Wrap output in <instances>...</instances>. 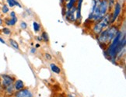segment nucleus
<instances>
[{
    "instance_id": "nucleus-1",
    "label": "nucleus",
    "mask_w": 126,
    "mask_h": 97,
    "mask_svg": "<svg viewBox=\"0 0 126 97\" xmlns=\"http://www.w3.org/2000/svg\"><path fill=\"white\" fill-rule=\"evenodd\" d=\"M125 36V32L119 31L118 33V34L116 35V37L108 45V48H107L106 51L104 52L106 55V57L109 56V59L110 61H112L114 63L116 61V55H117L118 44H119L121 40H122Z\"/></svg>"
},
{
    "instance_id": "nucleus-2",
    "label": "nucleus",
    "mask_w": 126,
    "mask_h": 97,
    "mask_svg": "<svg viewBox=\"0 0 126 97\" xmlns=\"http://www.w3.org/2000/svg\"><path fill=\"white\" fill-rule=\"evenodd\" d=\"M110 24H111V13H108L100 19L94 23V26L92 27V32L94 34L98 35L101 31H103L106 28H108Z\"/></svg>"
},
{
    "instance_id": "nucleus-3",
    "label": "nucleus",
    "mask_w": 126,
    "mask_h": 97,
    "mask_svg": "<svg viewBox=\"0 0 126 97\" xmlns=\"http://www.w3.org/2000/svg\"><path fill=\"white\" fill-rule=\"evenodd\" d=\"M122 5L120 2H116L113 9V12L111 13V24L114 23L118 20V17L120 16L121 13L122 12Z\"/></svg>"
},
{
    "instance_id": "nucleus-4",
    "label": "nucleus",
    "mask_w": 126,
    "mask_h": 97,
    "mask_svg": "<svg viewBox=\"0 0 126 97\" xmlns=\"http://www.w3.org/2000/svg\"><path fill=\"white\" fill-rule=\"evenodd\" d=\"M0 78H1V83L3 89H5L6 87L10 85H13L14 83V82H15V79L9 75L3 74L0 75Z\"/></svg>"
},
{
    "instance_id": "nucleus-5",
    "label": "nucleus",
    "mask_w": 126,
    "mask_h": 97,
    "mask_svg": "<svg viewBox=\"0 0 126 97\" xmlns=\"http://www.w3.org/2000/svg\"><path fill=\"white\" fill-rule=\"evenodd\" d=\"M76 6H73L70 9H66L64 16H65V18L67 21H69V23H75V21H76Z\"/></svg>"
},
{
    "instance_id": "nucleus-6",
    "label": "nucleus",
    "mask_w": 126,
    "mask_h": 97,
    "mask_svg": "<svg viewBox=\"0 0 126 97\" xmlns=\"http://www.w3.org/2000/svg\"><path fill=\"white\" fill-rule=\"evenodd\" d=\"M15 97H32L31 92L27 89H23L21 90L17 91L14 95Z\"/></svg>"
},
{
    "instance_id": "nucleus-7",
    "label": "nucleus",
    "mask_w": 126,
    "mask_h": 97,
    "mask_svg": "<svg viewBox=\"0 0 126 97\" xmlns=\"http://www.w3.org/2000/svg\"><path fill=\"white\" fill-rule=\"evenodd\" d=\"M18 21V18L16 16L15 17H10V18H5L4 23L6 25L9 27H13L16 25V23Z\"/></svg>"
},
{
    "instance_id": "nucleus-8",
    "label": "nucleus",
    "mask_w": 126,
    "mask_h": 97,
    "mask_svg": "<svg viewBox=\"0 0 126 97\" xmlns=\"http://www.w3.org/2000/svg\"><path fill=\"white\" fill-rule=\"evenodd\" d=\"M13 86H14V89L16 91H19V90H21L23 89H24V83L22 80H15L13 83Z\"/></svg>"
},
{
    "instance_id": "nucleus-9",
    "label": "nucleus",
    "mask_w": 126,
    "mask_h": 97,
    "mask_svg": "<svg viewBox=\"0 0 126 97\" xmlns=\"http://www.w3.org/2000/svg\"><path fill=\"white\" fill-rule=\"evenodd\" d=\"M7 6L10 8H13L15 6H18L19 8H22L21 4L17 0H6Z\"/></svg>"
},
{
    "instance_id": "nucleus-10",
    "label": "nucleus",
    "mask_w": 126,
    "mask_h": 97,
    "mask_svg": "<svg viewBox=\"0 0 126 97\" xmlns=\"http://www.w3.org/2000/svg\"><path fill=\"white\" fill-rule=\"evenodd\" d=\"M76 2H77V0H69V1L64 5V7L66 9H70L73 6H76Z\"/></svg>"
},
{
    "instance_id": "nucleus-11",
    "label": "nucleus",
    "mask_w": 126,
    "mask_h": 97,
    "mask_svg": "<svg viewBox=\"0 0 126 97\" xmlns=\"http://www.w3.org/2000/svg\"><path fill=\"white\" fill-rule=\"evenodd\" d=\"M50 68H51V70L54 72V73H55V74H60L61 73V69L59 66H57L55 64H53V63L51 64Z\"/></svg>"
},
{
    "instance_id": "nucleus-12",
    "label": "nucleus",
    "mask_w": 126,
    "mask_h": 97,
    "mask_svg": "<svg viewBox=\"0 0 126 97\" xmlns=\"http://www.w3.org/2000/svg\"><path fill=\"white\" fill-rule=\"evenodd\" d=\"M5 91H6V93L9 95H12L14 93V91H15V89H14V86H13V85H9L7 87H6V88L4 89Z\"/></svg>"
},
{
    "instance_id": "nucleus-13",
    "label": "nucleus",
    "mask_w": 126,
    "mask_h": 97,
    "mask_svg": "<svg viewBox=\"0 0 126 97\" xmlns=\"http://www.w3.org/2000/svg\"><path fill=\"white\" fill-rule=\"evenodd\" d=\"M9 43H10V45L13 48H15V49H16V50H20V46H19V43L15 40H13V39H9Z\"/></svg>"
},
{
    "instance_id": "nucleus-14",
    "label": "nucleus",
    "mask_w": 126,
    "mask_h": 97,
    "mask_svg": "<svg viewBox=\"0 0 126 97\" xmlns=\"http://www.w3.org/2000/svg\"><path fill=\"white\" fill-rule=\"evenodd\" d=\"M33 30L35 31V33H38L41 30V25L40 23H38L37 22L34 21L33 23Z\"/></svg>"
},
{
    "instance_id": "nucleus-15",
    "label": "nucleus",
    "mask_w": 126,
    "mask_h": 97,
    "mask_svg": "<svg viewBox=\"0 0 126 97\" xmlns=\"http://www.w3.org/2000/svg\"><path fill=\"white\" fill-rule=\"evenodd\" d=\"M41 38H42V41H44L45 42H48L49 41V36H48L47 33L45 31H43L41 33Z\"/></svg>"
},
{
    "instance_id": "nucleus-16",
    "label": "nucleus",
    "mask_w": 126,
    "mask_h": 97,
    "mask_svg": "<svg viewBox=\"0 0 126 97\" xmlns=\"http://www.w3.org/2000/svg\"><path fill=\"white\" fill-rule=\"evenodd\" d=\"M9 12V7L7 6V5H6V4L2 5V13L3 14H7Z\"/></svg>"
},
{
    "instance_id": "nucleus-17",
    "label": "nucleus",
    "mask_w": 126,
    "mask_h": 97,
    "mask_svg": "<svg viewBox=\"0 0 126 97\" xmlns=\"http://www.w3.org/2000/svg\"><path fill=\"white\" fill-rule=\"evenodd\" d=\"M2 32L4 33L5 35H7V36L11 34V30L8 27H3L2 30Z\"/></svg>"
},
{
    "instance_id": "nucleus-18",
    "label": "nucleus",
    "mask_w": 126,
    "mask_h": 97,
    "mask_svg": "<svg viewBox=\"0 0 126 97\" xmlns=\"http://www.w3.org/2000/svg\"><path fill=\"white\" fill-rule=\"evenodd\" d=\"M107 1H108L110 10H111V9H112V8L114 7V4L116 3V2H117V0H107Z\"/></svg>"
},
{
    "instance_id": "nucleus-19",
    "label": "nucleus",
    "mask_w": 126,
    "mask_h": 97,
    "mask_svg": "<svg viewBox=\"0 0 126 97\" xmlns=\"http://www.w3.org/2000/svg\"><path fill=\"white\" fill-rule=\"evenodd\" d=\"M27 23L26 22H24V21H22L20 23V28L22 29V30H26V29L27 28Z\"/></svg>"
},
{
    "instance_id": "nucleus-20",
    "label": "nucleus",
    "mask_w": 126,
    "mask_h": 97,
    "mask_svg": "<svg viewBox=\"0 0 126 97\" xmlns=\"http://www.w3.org/2000/svg\"><path fill=\"white\" fill-rule=\"evenodd\" d=\"M45 57L46 58L47 61H51L52 59L51 55L50 54H48V53H45Z\"/></svg>"
},
{
    "instance_id": "nucleus-21",
    "label": "nucleus",
    "mask_w": 126,
    "mask_h": 97,
    "mask_svg": "<svg viewBox=\"0 0 126 97\" xmlns=\"http://www.w3.org/2000/svg\"><path fill=\"white\" fill-rule=\"evenodd\" d=\"M9 16H10V17H15V16H16V13L14 12V11L10 12V13H9Z\"/></svg>"
},
{
    "instance_id": "nucleus-22",
    "label": "nucleus",
    "mask_w": 126,
    "mask_h": 97,
    "mask_svg": "<svg viewBox=\"0 0 126 97\" xmlns=\"http://www.w3.org/2000/svg\"><path fill=\"white\" fill-rule=\"evenodd\" d=\"M37 49H36V47H33L32 48V49H31V52L32 53V54H35V53H36V51Z\"/></svg>"
},
{
    "instance_id": "nucleus-23",
    "label": "nucleus",
    "mask_w": 126,
    "mask_h": 97,
    "mask_svg": "<svg viewBox=\"0 0 126 97\" xmlns=\"http://www.w3.org/2000/svg\"><path fill=\"white\" fill-rule=\"evenodd\" d=\"M61 1H62V6H64V5H65L68 1H69V0H61Z\"/></svg>"
},
{
    "instance_id": "nucleus-24",
    "label": "nucleus",
    "mask_w": 126,
    "mask_h": 97,
    "mask_svg": "<svg viewBox=\"0 0 126 97\" xmlns=\"http://www.w3.org/2000/svg\"><path fill=\"white\" fill-rule=\"evenodd\" d=\"M0 42H2V43H6V42H5V41L3 40L2 37H0Z\"/></svg>"
},
{
    "instance_id": "nucleus-25",
    "label": "nucleus",
    "mask_w": 126,
    "mask_h": 97,
    "mask_svg": "<svg viewBox=\"0 0 126 97\" xmlns=\"http://www.w3.org/2000/svg\"><path fill=\"white\" fill-rule=\"evenodd\" d=\"M2 23H3V20H2L1 18H0V26L2 25Z\"/></svg>"
},
{
    "instance_id": "nucleus-26",
    "label": "nucleus",
    "mask_w": 126,
    "mask_h": 97,
    "mask_svg": "<svg viewBox=\"0 0 126 97\" xmlns=\"http://www.w3.org/2000/svg\"><path fill=\"white\" fill-rule=\"evenodd\" d=\"M37 40L39 41H42V38H41V37H37Z\"/></svg>"
},
{
    "instance_id": "nucleus-27",
    "label": "nucleus",
    "mask_w": 126,
    "mask_h": 97,
    "mask_svg": "<svg viewBox=\"0 0 126 97\" xmlns=\"http://www.w3.org/2000/svg\"><path fill=\"white\" fill-rule=\"evenodd\" d=\"M2 87V83H1V78H0V88Z\"/></svg>"
},
{
    "instance_id": "nucleus-28",
    "label": "nucleus",
    "mask_w": 126,
    "mask_h": 97,
    "mask_svg": "<svg viewBox=\"0 0 126 97\" xmlns=\"http://www.w3.org/2000/svg\"><path fill=\"white\" fill-rule=\"evenodd\" d=\"M40 47V44H37L36 45V47Z\"/></svg>"
},
{
    "instance_id": "nucleus-29",
    "label": "nucleus",
    "mask_w": 126,
    "mask_h": 97,
    "mask_svg": "<svg viewBox=\"0 0 126 97\" xmlns=\"http://www.w3.org/2000/svg\"><path fill=\"white\" fill-rule=\"evenodd\" d=\"M69 97H73V96H69Z\"/></svg>"
},
{
    "instance_id": "nucleus-30",
    "label": "nucleus",
    "mask_w": 126,
    "mask_h": 97,
    "mask_svg": "<svg viewBox=\"0 0 126 97\" xmlns=\"http://www.w3.org/2000/svg\"><path fill=\"white\" fill-rule=\"evenodd\" d=\"M59 97H63V96H59Z\"/></svg>"
}]
</instances>
